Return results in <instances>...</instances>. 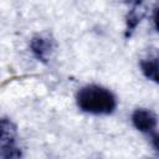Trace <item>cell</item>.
I'll return each mask as SVG.
<instances>
[{"label":"cell","instance_id":"cell-2","mask_svg":"<svg viewBox=\"0 0 159 159\" xmlns=\"http://www.w3.org/2000/svg\"><path fill=\"white\" fill-rule=\"evenodd\" d=\"M21 149L17 145V127L7 117L0 118V158H20Z\"/></svg>","mask_w":159,"mask_h":159},{"label":"cell","instance_id":"cell-5","mask_svg":"<svg viewBox=\"0 0 159 159\" xmlns=\"http://www.w3.org/2000/svg\"><path fill=\"white\" fill-rule=\"evenodd\" d=\"M140 71L144 77L149 81L158 83V56L157 53L149 55L139 61Z\"/></svg>","mask_w":159,"mask_h":159},{"label":"cell","instance_id":"cell-3","mask_svg":"<svg viewBox=\"0 0 159 159\" xmlns=\"http://www.w3.org/2000/svg\"><path fill=\"white\" fill-rule=\"evenodd\" d=\"M132 123L137 130L144 133L150 138L157 137L158 118L157 114L148 108H137L132 113Z\"/></svg>","mask_w":159,"mask_h":159},{"label":"cell","instance_id":"cell-4","mask_svg":"<svg viewBox=\"0 0 159 159\" xmlns=\"http://www.w3.org/2000/svg\"><path fill=\"white\" fill-rule=\"evenodd\" d=\"M56 50L55 40L47 34H37L30 40V51L42 63H47Z\"/></svg>","mask_w":159,"mask_h":159},{"label":"cell","instance_id":"cell-7","mask_svg":"<svg viewBox=\"0 0 159 159\" xmlns=\"http://www.w3.org/2000/svg\"><path fill=\"white\" fill-rule=\"evenodd\" d=\"M124 1H125V2H130V4H135V5H137L140 0H124Z\"/></svg>","mask_w":159,"mask_h":159},{"label":"cell","instance_id":"cell-6","mask_svg":"<svg viewBox=\"0 0 159 159\" xmlns=\"http://www.w3.org/2000/svg\"><path fill=\"white\" fill-rule=\"evenodd\" d=\"M142 17H143V12H142L137 6H134V7L128 12V15H127V17H125V31H124V36H125L127 39H129V37L133 35V32L135 31L137 26L139 25Z\"/></svg>","mask_w":159,"mask_h":159},{"label":"cell","instance_id":"cell-1","mask_svg":"<svg viewBox=\"0 0 159 159\" xmlns=\"http://www.w3.org/2000/svg\"><path fill=\"white\" fill-rule=\"evenodd\" d=\"M76 103L82 112L93 116H109L117 108L113 92L99 84H86L78 89Z\"/></svg>","mask_w":159,"mask_h":159}]
</instances>
